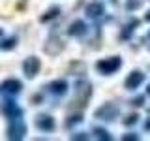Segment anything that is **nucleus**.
<instances>
[{
  "label": "nucleus",
  "instance_id": "obj_6",
  "mask_svg": "<svg viewBox=\"0 0 150 141\" xmlns=\"http://www.w3.org/2000/svg\"><path fill=\"white\" fill-rule=\"evenodd\" d=\"M40 68H41V62L38 56H28L25 58V62H23V72L28 79H34L38 73H40Z\"/></svg>",
  "mask_w": 150,
  "mask_h": 141
},
{
  "label": "nucleus",
  "instance_id": "obj_20",
  "mask_svg": "<svg viewBox=\"0 0 150 141\" xmlns=\"http://www.w3.org/2000/svg\"><path fill=\"white\" fill-rule=\"evenodd\" d=\"M81 120H83V117H81V115H73V117H69V120L66 122V124L71 126V124H75V122H81Z\"/></svg>",
  "mask_w": 150,
  "mask_h": 141
},
{
  "label": "nucleus",
  "instance_id": "obj_2",
  "mask_svg": "<svg viewBox=\"0 0 150 141\" xmlns=\"http://www.w3.org/2000/svg\"><path fill=\"white\" fill-rule=\"evenodd\" d=\"M120 66H122L120 56H109V58H101V60H98L96 68H98V72L103 73V75H111V73L118 72Z\"/></svg>",
  "mask_w": 150,
  "mask_h": 141
},
{
  "label": "nucleus",
  "instance_id": "obj_8",
  "mask_svg": "<svg viewBox=\"0 0 150 141\" xmlns=\"http://www.w3.org/2000/svg\"><path fill=\"white\" fill-rule=\"evenodd\" d=\"M144 81V73L143 72H139V70H133L128 77H126V81H124V85H126V88L128 90H135V88H139V85Z\"/></svg>",
  "mask_w": 150,
  "mask_h": 141
},
{
  "label": "nucleus",
  "instance_id": "obj_21",
  "mask_svg": "<svg viewBox=\"0 0 150 141\" xmlns=\"http://www.w3.org/2000/svg\"><path fill=\"white\" fill-rule=\"evenodd\" d=\"M143 103H144V98L143 96H139V98H133V100H131V105H143Z\"/></svg>",
  "mask_w": 150,
  "mask_h": 141
},
{
  "label": "nucleus",
  "instance_id": "obj_3",
  "mask_svg": "<svg viewBox=\"0 0 150 141\" xmlns=\"http://www.w3.org/2000/svg\"><path fill=\"white\" fill-rule=\"evenodd\" d=\"M25 134H26V124H25L21 119L9 120V126H8V139H11V141L23 139V137H25Z\"/></svg>",
  "mask_w": 150,
  "mask_h": 141
},
{
  "label": "nucleus",
  "instance_id": "obj_10",
  "mask_svg": "<svg viewBox=\"0 0 150 141\" xmlns=\"http://www.w3.org/2000/svg\"><path fill=\"white\" fill-rule=\"evenodd\" d=\"M47 90L51 94H54V96H64V94L68 92V83H66L64 79H56V81L47 85Z\"/></svg>",
  "mask_w": 150,
  "mask_h": 141
},
{
  "label": "nucleus",
  "instance_id": "obj_1",
  "mask_svg": "<svg viewBox=\"0 0 150 141\" xmlns=\"http://www.w3.org/2000/svg\"><path fill=\"white\" fill-rule=\"evenodd\" d=\"M90 96H92L90 83H88V81H77V85H75V100H73L75 105H79L81 109H83V107H86Z\"/></svg>",
  "mask_w": 150,
  "mask_h": 141
},
{
  "label": "nucleus",
  "instance_id": "obj_9",
  "mask_svg": "<svg viewBox=\"0 0 150 141\" xmlns=\"http://www.w3.org/2000/svg\"><path fill=\"white\" fill-rule=\"evenodd\" d=\"M36 128L41 132H53L54 130V119L49 115H38L36 117Z\"/></svg>",
  "mask_w": 150,
  "mask_h": 141
},
{
  "label": "nucleus",
  "instance_id": "obj_15",
  "mask_svg": "<svg viewBox=\"0 0 150 141\" xmlns=\"http://www.w3.org/2000/svg\"><path fill=\"white\" fill-rule=\"evenodd\" d=\"M58 13H60V8H56V6H54V8H51L49 11L45 13V15H41V17H40V21H41V23H47V21H51V19L58 17Z\"/></svg>",
  "mask_w": 150,
  "mask_h": 141
},
{
  "label": "nucleus",
  "instance_id": "obj_17",
  "mask_svg": "<svg viewBox=\"0 0 150 141\" xmlns=\"http://www.w3.org/2000/svg\"><path fill=\"white\" fill-rule=\"evenodd\" d=\"M94 135H96L98 139H103V141H111V134L107 130H103V128H94Z\"/></svg>",
  "mask_w": 150,
  "mask_h": 141
},
{
  "label": "nucleus",
  "instance_id": "obj_22",
  "mask_svg": "<svg viewBox=\"0 0 150 141\" xmlns=\"http://www.w3.org/2000/svg\"><path fill=\"white\" fill-rule=\"evenodd\" d=\"M86 137H88V135H83V134L81 135H79V134H73L71 135V139H86Z\"/></svg>",
  "mask_w": 150,
  "mask_h": 141
},
{
  "label": "nucleus",
  "instance_id": "obj_18",
  "mask_svg": "<svg viewBox=\"0 0 150 141\" xmlns=\"http://www.w3.org/2000/svg\"><path fill=\"white\" fill-rule=\"evenodd\" d=\"M137 120H139V115H135V113H133V115H129L128 119L124 120V124H126V126H131V124H135Z\"/></svg>",
  "mask_w": 150,
  "mask_h": 141
},
{
  "label": "nucleus",
  "instance_id": "obj_13",
  "mask_svg": "<svg viewBox=\"0 0 150 141\" xmlns=\"http://www.w3.org/2000/svg\"><path fill=\"white\" fill-rule=\"evenodd\" d=\"M68 34L69 36H84L86 34V25H84L83 21H73L71 25H69V28H68Z\"/></svg>",
  "mask_w": 150,
  "mask_h": 141
},
{
  "label": "nucleus",
  "instance_id": "obj_19",
  "mask_svg": "<svg viewBox=\"0 0 150 141\" xmlns=\"http://www.w3.org/2000/svg\"><path fill=\"white\" fill-rule=\"evenodd\" d=\"M139 135L137 134H124L122 135V141H137Z\"/></svg>",
  "mask_w": 150,
  "mask_h": 141
},
{
  "label": "nucleus",
  "instance_id": "obj_24",
  "mask_svg": "<svg viewBox=\"0 0 150 141\" xmlns=\"http://www.w3.org/2000/svg\"><path fill=\"white\" fill-rule=\"evenodd\" d=\"M144 19H146V21H150V11L146 13V17H144Z\"/></svg>",
  "mask_w": 150,
  "mask_h": 141
},
{
  "label": "nucleus",
  "instance_id": "obj_5",
  "mask_svg": "<svg viewBox=\"0 0 150 141\" xmlns=\"http://www.w3.org/2000/svg\"><path fill=\"white\" fill-rule=\"evenodd\" d=\"M23 90V83L19 79H6L0 83V94L4 96H15Z\"/></svg>",
  "mask_w": 150,
  "mask_h": 141
},
{
  "label": "nucleus",
  "instance_id": "obj_23",
  "mask_svg": "<svg viewBox=\"0 0 150 141\" xmlns=\"http://www.w3.org/2000/svg\"><path fill=\"white\" fill-rule=\"evenodd\" d=\"M144 130H148V132H150V117H148V120L144 122Z\"/></svg>",
  "mask_w": 150,
  "mask_h": 141
},
{
  "label": "nucleus",
  "instance_id": "obj_11",
  "mask_svg": "<svg viewBox=\"0 0 150 141\" xmlns=\"http://www.w3.org/2000/svg\"><path fill=\"white\" fill-rule=\"evenodd\" d=\"M103 13H105V6L101 2H92L86 6V15L90 19H100Z\"/></svg>",
  "mask_w": 150,
  "mask_h": 141
},
{
  "label": "nucleus",
  "instance_id": "obj_26",
  "mask_svg": "<svg viewBox=\"0 0 150 141\" xmlns=\"http://www.w3.org/2000/svg\"><path fill=\"white\" fill-rule=\"evenodd\" d=\"M0 34H2V32H0Z\"/></svg>",
  "mask_w": 150,
  "mask_h": 141
},
{
  "label": "nucleus",
  "instance_id": "obj_25",
  "mask_svg": "<svg viewBox=\"0 0 150 141\" xmlns=\"http://www.w3.org/2000/svg\"><path fill=\"white\" fill-rule=\"evenodd\" d=\"M146 92H148V94H150V85H148V88H146Z\"/></svg>",
  "mask_w": 150,
  "mask_h": 141
},
{
  "label": "nucleus",
  "instance_id": "obj_12",
  "mask_svg": "<svg viewBox=\"0 0 150 141\" xmlns=\"http://www.w3.org/2000/svg\"><path fill=\"white\" fill-rule=\"evenodd\" d=\"M62 49H64V43L56 36H53L49 41H47V45H45V53H49V55H58Z\"/></svg>",
  "mask_w": 150,
  "mask_h": 141
},
{
  "label": "nucleus",
  "instance_id": "obj_7",
  "mask_svg": "<svg viewBox=\"0 0 150 141\" xmlns=\"http://www.w3.org/2000/svg\"><path fill=\"white\" fill-rule=\"evenodd\" d=\"M2 111H4V115H6L9 120H13V119H21V117H23V109H21V107H19L13 100L4 102V103H2Z\"/></svg>",
  "mask_w": 150,
  "mask_h": 141
},
{
  "label": "nucleus",
  "instance_id": "obj_4",
  "mask_svg": "<svg viewBox=\"0 0 150 141\" xmlns=\"http://www.w3.org/2000/svg\"><path fill=\"white\" fill-rule=\"evenodd\" d=\"M118 107L115 105V103H103L101 107H98L96 111H94V117L100 120H115L116 117H118Z\"/></svg>",
  "mask_w": 150,
  "mask_h": 141
},
{
  "label": "nucleus",
  "instance_id": "obj_14",
  "mask_svg": "<svg viewBox=\"0 0 150 141\" xmlns=\"http://www.w3.org/2000/svg\"><path fill=\"white\" fill-rule=\"evenodd\" d=\"M135 26H139V21H137V19H133V21H131L129 25H126V26H124V30H122V34H120L122 40H128V38H129L131 34H133Z\"/></svg>",
  "mask_w": 150,
  "mask_h": 141
},
{
  "label": "nucleus",
  "instance_id": "obj_16",
  "mask_svg": "<svg viewBox=\"0 0 150 141\" xmlns=\"http://www.w3.org/2000/svg\"><path fill=\"white\" fill-rule=\"evenodd\" d=\"M15 43H17L15 38H6V40L0 41V51H11L15 47Z\"/></svg>",
  "mask_w": 150,
  "mask_h": 141
}]
</instances>
